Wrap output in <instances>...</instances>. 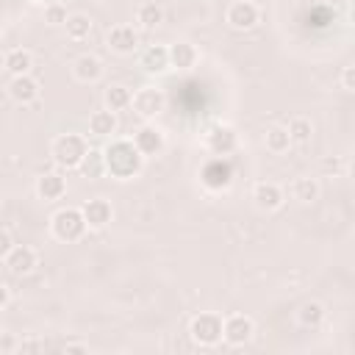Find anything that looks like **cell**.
<instances>
[{
    "label": "cell",
    "mask_w": 355,
    "mask_h": 355,
    "mask_svg": "<svg viewBox=\"0 0 355 355\" xmlns=\"http://www.w3.org/2000/svg\"><path fill=\"white\" fill-rule=\"evenodd\" d=\"M6 261V269L11 272V275H31L36 266H39V255H36V250L33 247H28V244H14L11 247V252L3 258Z\"/></svg>",
    "instance_id": "cell-8"
},
{
    "label": "cell",
    "mask_w": 355,
    "mask_h": 355,
    "mask_svg": "<svg viewBox=\"0 0 355 355\" xmlns=\"http://www.w3.org/2000/svg\"><path fill=\"white\" fill-rule=\"evenodd\" d=\"M169 50V67H175L178 72H189L197 64V47L191 42H175Z\"/></svg>",
    "instance_id": "cell-18"
},
{
    "label": "cell",
    "mask_w": 355,
    "mask_h": 355,
    "mask_svg": "<svg viewBox=\"0 0 355 355\" xmlns=\"http://www.w3.org/2000/svg\"><path fill=\"white\" fill-rule=\"evenodd\" d=\"M61 349H64V352H86V349H89V344H80V341H67Z\"/></svg>",
    "instance_id": "cell-33"
},
{
    "label": "cell",
    "mask_w": 355,
    "mask_h": 355,
    "mask_svg": "<svg viewBox=\"0 0 355 355\" xmlns=\"http://www.w3.org/2000/svg\"><path fill=\"white\" fill-rule=\"evenodd\" d=\"M263 141H266V150H272V153H286V150L291 147L288 130H286V128H280V125L269 128V130H266V136H263Z\"/></svg>",
    "instance_id": "cell-28"
},
{
    "label": "cell",
    "mask_w": 355,
    "mask_h": 355,
    "mask_svg": "<svg viewBox=\"0 0 355 355\" xmlns=\"http://www.w3.org/2000/svg\"><path fill=\"white\" fill-rule=\"evenodd\" d=\"M283 200H286L283 189L277 183H272V180H261V183L252 186V202L261 211H277L283 205Z\"/></svg>",
    "instance_id": "cell-12"
},
{
    "label": "cell",
    "mask_w": 355,
    "mask_h": 355,
    "mask_svg": "<svg viewBox=\"0 0 355 355\" xmlns=\"http://www.w3.org/2000/svg\"><path fill=\"white\" fill-rule=\"evenodd\" d=\"M8 97L19 105H31L39 100V80L31 75H14L8 83Z\"/></svg>",
    "instance_id": "cell-13"
},
{
    "label": "cell",
    "mask_w": 355,
    "mask_h": 355,
    "mask_svg": "<svg viewBox=\"0 0 355 355\" xmlns=\"http://www.w3.org/2000/svg\"><path fill=\"white\" fill-rule=\"evenodd\" d=\"M255 333V322L244 313H230L222 319V338L230 344V347H241L252 338Z\"/></svg>",
    "instance_id": "cell-5"
},
{
    "label": "cell",
    "mask_w": 355,
    "mask_h": 355,
    "mask_svg": "<svg viewBox=\"0 0 355 355\" xmlns=\"http://www.w3.org/2000/svg\"><path fill=\"white\" fill-rule=\"evenodd\" d=\"M64 28H67V36H69L72 42H83V39H89V33H92V17L75 11V14L67 17Z\"/></svg>",
    "instance_id": "cell-22"
},
{
    "label": "cell",
    "mask_w": 355,
    "mask_h": 355,
    "mask_svg": "<svg viewBox=\"0 0 355 355\" xmlns=\"http://www.w3.org/2000/svg\"><path fill=\"white\" fill-rule=\"evenodd\" d=\"M297 322H300L302 327H319V324L324 322V305L316 302V300L305 302V305L297 311Z\"/></svg>",
    "instance_id": "cell-26"
},
{
    "label": "cell",
    "mask_w": 355,
    "mask_h": 355,
    "mask_svg": "<svg viewBox=\"0 0 355 355\" xmlns=\"http://www.w3.org/2000/svg\"><path fill=\"white\" fill-rule=\"evenodd\" d=\"M78 169H80L86 178H100V175L105 172V158H103V150H100V147H89Z\"/></svg>",
    "instance_id": "cell-25"
},
{
    "label": "cell",
    "mask_w": 355,
    "mask_h": 355,
    "mask_svg": "<svg viewBox=\"0 0 355 355\" xmlns=\"http://www.w3.org/2000/svg\"><path fill=\"white\" fill-rule=\"evenodd\" d=\"M0 216H3V202H0Z\"/></svg>",
    "instance_id": "cell-37"
},
{
    "label": "cell",
    "mask_w": 355,
    "mask_h": 355,
    "mask_svg": "<svg viewBox=\"0 0 355 355\" xmlns=\"http://www.w3.org/2000/svg\"><path fill=\"white\" fill-rule=\"evenodd\" d=\"M258 17H261L258 14V6L250 3V0H233L227 6V14H225V19H227V25L233 31H250V28H255Z\"/></svg>",
    "instance_id": "cell-7"
},
{
    "label": "cell",
    "mask_w": 355,
    "mask_h": 355,
    "mask_svg": "<svg viewBox=\"0 0 355 355\" xmlns=\"http://www.w3.org/2000/svg\"><path fill=\"white\" fill-rule=\"evenodd\" d=\"M67 6H61V3H50L47 8H44V22L47 25H64L67 22Z\"/></svg>",
    "instance_id": "cell-29"
},
{
    "label": "cell",
    "mask_w": 355,
    "mask_h": 355,
    "mask_svg": "<svg viewBox=\"0 0 355 355\" xmlns=\"http://www.w3.org/2000/svg\"><path fill=\"white\" fill-rule=\"evenodd\" d=\"M80 214H83V219H86V227H92V230H103V227H108L111 219H114V208H111V202L103 200V197H94V200L83 202Z\"/></svg>",
    "instance_id": "cell-10"
},
{
    "label": "cell",
    "mask_w": 355,
    "mask_h": 355,
    "mask_svg": "<svg viewBox=\"0 0 355 355\" xmlns=\"http://www.w3.org/2000/svg\"><path fill=\"white\" fill-rule=\"evenodd\" d=\"M130 105H133V111H136L141 119H153V116H158V114L164 111L166 94H164L161 89H155V86H144V89H139V92L133 94Z\"/></svg>",
    "instance_id": "cell-6"
},
{
    "label": "cell",
    "mask_w": 355,
    "mask_h": 355,
    "mask_svg": "<svg viewBox=\"0 0 355 355\" xmlns=\"http://www.w3.org/2000/svg\"><path fill=\"white\" fill-rule=\"evenodd\" d=\"M341 86H344L347 92H355V67H344V72H341Z\"/></svg>",
    "instance_id": "cell-32"
},
{
    "label": "cell",
    "mask_w": 355,
    "mask_h": 355,
    "mask_svg": "<svg viewBox=\"0 0 355 355\" xmlns=\"http://www.w3.org/2000/svg\"><path fill=\"white\" fill-rule=\"evenodd\" d=\"M103 100H105V108L108 111H125V108H130V100H133V92L125 86V83H111L108 89H105V94H103Z\"/></svg>",
    "instance_id": "cell-21"
},
{
    "label": "cell",
    "mask_w": 355,
    "mask_h": 355,
    "mask_svg": "<svg viewBox=\"0 0 355 355\" xmlns=\"http://www.w3.org/2000/svg\"><path fill=\"white\" fill-rule=\"evenodd\" d=\"M133 144H136V150L147 158V155H158L161 150H164V133L155 128V125H141L136 133H133V139H130Z\"/></svg>",
    "instance_id": "cell-14"
},
{
    "label": "cell",
    "mask_w": 355,
    "mask_h": 355,
    "mask_svg": "<svg viewBox=\"0 0 355 355\" xmlns=\"http://www.w3.org/2000/svg\"><path fill=\"white\" fill-rule=\"evenodd\" d=\"M72 75L80 80V83H94L103 78V61L92 53H83L72 61Z\"/></svg>",
    "instance_id": "cell-17"
},
{
    "label": "cell",
    "mask_w": 355,
    "mask_h": 355,
    "mask_svg": "<svg viewBox=\"0 0 355 355\" xmlns=\"http://www.w3.org/2000/svg\"><path fill=\"white\" fill-rule=\"evenodd\" d=\"M105 42H108V47L114 50V53H119V55H130L136 47H139V33H136V28L133 25H114L108 33H105Z\"/></svg>",
    "instance_id": "cell-11"
},
{
    "label": "cell",
    "mask_w": 355,
    "mask_h": 355,
    "mask_svg": "<svg viewBox=\"0 0 355 355\" xmlns=\"http://www.w3.org/2000/svg\"><path fill=\"white\" fill-rule=\"evenodd\" d=\"M36 194L44 200V202H53V200H61L67 194V180L58 175V172H42L36 178Z\"/></svg>",
    "instance_id": "cell-16"
},
{
    "label": "cell",
    "mask_w": 355,
    "mask_h": 355,
    "mask_svg": "<svg viewBox=\"0 0 355 355\" xmlns=\"http://www.w3.org/2000/svg\"><path fill=\"white\" fill-rule=\"evenodd\" d=\"M11 247H14V236H11L6 227H0V261L11 252Z\"/></svg>",
    "instance_id": "cell-31"
},
{
    "label": "cell",
    "mask_w": 355,
    "mask_h": 355,
    "mask_svg": "<svg viewBox=\"0 0 355 355\" xmlns=\"http://www.w3.org/2000/svg\"><path fill=\"white\" fill-rule=\"evenodd\" d=\"M3 67L11 72V78H14V75H28L31 67H33V53L25 50V47H14V50L6 53Z\"/></svg>",
    "instance_id": "cell-20"
},
{
    "label": "cell",
    "mask_w": 355,
    "mask_h": 355,
    "mask_svg": "<svg viewBox=\"0 0 355 355\" xmlns=\"http://www.w3.org/2000/svg\"><path fill=\"white\" fill-rule=\"evenodd\" d=\"M136 22H139L144 31L158 28V25L164 22V8H161L158 3H141V6L136 8Z\"/></svg>",
    "instance_id": "cell-24"
},
{
    "label": "cell",
    "mask_w": 355,
    "mask_h": 355,
    "mask_svg": "<svg viewBox=\"0 0 355 355\" xmlns=\"http://www.w3.org/2000/svg\"><path fill=\"white\" fill-rule=\"evenodd\" d=\"M286 130H288L291 144H308L311 136H313V125H311V119H305V116H294V119L286 125Z\"/></svg>",
    "instance_id": "cell-27"
},
{
    "label": "cell",
    "mask_w": 355,
    "mask_h": 355,
    "mask_svg": "<svg viewBox=\"0 0 355 355\" xmlns=\"http://www.w3.org/2000/svg\"><path fill=\"white\" fill-rule=\"evenodd\" d=\"M28 3H33V6H39V3H44V0H28Z\"/></svg>",
    "instance_id": "cell-36"
},
{
    "label": "cell",
    "mask_w": 355,
    "mask_h": 355,
    "mask_svg": "<svg viewBox=\"0 0 355 355\" xmlns=\"http://www.w3.org/2000/svg\"><path fill=\"white\" fill-rule=\"evenodd\" d=\"M189 336L200 347H216L222 341V316L219 313H211V311L197 313L189 322Z\"/></svg>",
    "instance_id": "cell-4"
},
{
    "label": "cell",
    "mask_w": 355,
    "mask_h": 355,
    "mask_svg": "<svg viewBox=\"0 0 355 355\" xmlns=\"http://www.w3.org/2000/svg\"><path fill=\"white\" fill-rule=\"evenodd\" d=\"M86 150H89V141L80 133H61L50 144V158L61 169H78Z\"/></svg>",
    "instance_id": "cell-2"
},
{
    "label": "cell",
    "mask_w": 355,
    "mask_h": 355,
    "mask_svg": "<svg viewBox=\"0 0 355 355\" xmlns=\"http://www.w3.org/2000/svg\"><path fill=\"white\" fill-rule=\"evenodd\" d=\"M19 349H22V352H28V349H42V344H39V341H28V344H19Z\"/></svg>",
    "instance_id": "cell-35"
},
{
    "label": "cell",
    "mask_w": 355,
    "mask_h": 355,
    "mask_svg": "<svg viewBox=\"0 0 355 355\" xmlns=\"http://www.w3.org/2000/svg\"><path fill=\"white\" fill-rule=\"evenodd\" d=\"M8 302H11V291H8V286L0 280V311H3Z\"/></svg>",
    "instance_id": "cell-34"
},
{
    "label": "cell",
    "mask_w": 355,
    "mask_h": 355,
    "mask_svg": "<svg viewBox=\"0 0 355 355\" xmlns=\"http://www.w3.org/2000/svg\"><path fill=\"white\" fill-rule=\"evenodd\" d=\"M103 158H105V172L111 178H119V180L136 178L141 172V164H144V155L136 150V144L130 139H114L103 150Z\"/></svg>",
    "instance_id": "cell-1"
},
{
    "label": "cell",
    "mask_w": 355,
    "mask_h": 355,
    "mask_svg": "<svg viewBox=\"0 0 355 355\" xmlns=\"http://www.w3.org/2000/svg\"><path fill=\"white\" fill-rule=\"evenodd\" d=\"M341 158L338 155H327V158H322V164H319V169L324 172V175H338L341 172Z\"/></svg>",
    "instance_id": "cell-30"
},
{
    "label": "cell",
    "mask_w": 355,
    "mask_h": 355,
    "mask_svg": "<svg viewBox=\"0 0 355 355\" xmlns=\"http://www.w3.org/2000/svg\"><path fill=\"white\" fill-rule=\"evenodd\" d=\"M291 197L297 202H302V205L316 202L319 200V183H316V178H297L291 183Z\"/></svg>",
    "instance_id": "cell-23"
},
{
    "label": "cell",
    "mask_w": 355,
    "mask_h": 355,
    "mask_svg": "<svg viewBox=\"0 0 355 355\" xmlns=\"http://www.w3.org/2000/svg\"><path fill=\"white\" fill-rule=\"evenodd\" d=\"M239 144V136L230 125H214L208 133H205V147L214 153V155H230Z\"/></svg>",
    "instance_id": "cell-9"
},
{
    "label": "cell",
    "mask_w": 355,
    "mask_h": 355,
    "mask_svg": "<svg viewBox=\"0 0 355 355\" xmlns=\"http://www.w3.org/2000/svg\"><path fill=\"white\" fill-rule=\"evenodd\" d=\"M50 230L58 241H78L86 233V219L80 214V208H58L50 216Z\"/></svg>",
    "instance_id": "cell-3"
},
{
    "label": "cell",
    "mask_w": 355,
    "mask_h": 355,
    "mask_svg": "<svg viewBox=\"0 0 355 355\" xmlns=\"http://www.w3.org/2000/svg\"><path fill=\"white\" fill-rule=\"evenodd\" d=\"M116 128H119V122H116V114H114V111L103 108V111L89 114V133H92V136H100V139H103V136H114Z\"/></svg>",
    "instance_id": "cell-19"
},
{
    "label": "cell",
    "mask_w": 355,
    "mask_h": 355,
    "mask_svg": "<svg viewBox=\"0 0 355 355\" xmlns=\"http://www.w3.org/2000/svg\"><path fill=\"white\" fill-rule=\"evenodd\" d=\"M139 67L147 72V75H161L169 69V50L164 44H150L141 50L139 55Z\"/></svg>",
    "instance_id": "cell-15"
}]
</instances>
